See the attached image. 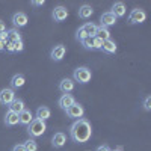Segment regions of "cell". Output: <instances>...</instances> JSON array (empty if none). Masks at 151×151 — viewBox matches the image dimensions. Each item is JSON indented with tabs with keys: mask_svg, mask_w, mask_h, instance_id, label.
I'll return each mask as SVG.
<instances>
[{
	"mask_svg": "<svg viewBox=\"0 0 151 151\" xmlns=\"http://www.w3.org/2000/svg\"><path fill=\"white\" fill-rule=\"evenodd\" d=\"M70 136H71V139L77 144L88 142L92 136V127H91L89 121H86L83 118L77 119L70 127Z\"/></svg>",
	"mask_w": 151,
	"mask_h": 151,
	"instance_id": "6da1fadb",
	"label": "cell"
},
{
	"mask_svg": "<svg viewBox=\"0 0 151 151\" xmlns=\"http://www.w3.org/2000/svg\"><path fill=\"white\" fill-rule=\"evenodd\" d=\"M47 130V125H45V121H41V119H36L33 118L32 122L27 125V133L32 136V137H40L45 133Z\"/></svg>",
	"mask_w": 151,
	"mask_h": 151,
	"instance_id": "7a4b0ae2",
	"label": "cell"
},
{
	"mask_svg": "<svg viewBox=\"0 0 151 151\" xmlns=\"http://www.w3.org/2000/svg\"><path fill=\"white\" fill-rule=\"evenodd\" d=\"M73 77H74V80L76 82H79V83H88L91 80V77H92V73H91V70L89 68H86V67H80V68H77V70H74V74H73Z\"/></svg>",
	"mask_w": 151,
	"mask_h": 151,
	"instance_id": "3957f363",
	"label": "cell"
},
{
	"mask_svg": "<svg viewBox=\"0 0 151 151\" xmlns=\"http://www.w3.org/2000/svg\"><path fill=\"white\" fill-rule=\"evenodd\" d=\"M147 20V14H145V11L141 9V8H134L132 9L130 12V15H129V21L132 24H141Z\"/></svg>",
	"mask_w": 151,
	"mask_h": 151,
	"instance_id": "277c9868",
	"label": "cell"
},
{
	"mask_svg": "<svg viewBox=\"0 0 151 151\" xmlns=\"http://www.w3.org/2000/svg\"><path fill=\"white\" fill-rule=\"evenodd\" d=\"M14 98H15V92H14V89H11V88H5V89L0 91V104L9 106L14 101Z\"/></svg>",
	"mask_w": 151,
	"mask_h": 151,
	"instance_id": "5b68a950",
	"label": "cell"
},
{
	"mask_svg": "<svg viewBox=\"0 0 151 151\" xmlns=\"http://www.w3.org/2000/svg\"><path fill=\"white\" fill-rule=\"evenodd\" d=\"M65 112H67V116H68V118L80 119V118L83 116V113H85V109H83V106H82V104L74 103V104H73V106H70Z\"/></svg>",
	"mask_w": 151,
	"mask_h": 151,
	"instance_id": "8992f818",
	"label": "cell"
},
{
	"mask_svg": "<svg viewBox=\"0 0 151 151\" xmlns=\"http://www.w3.org/2000/svg\"><path fill=\"white\" fill-rule=\"evenodd\" d=\"M65 53H67V47L62 45V44H58L52 48V52H50V58H52L53 60L59 62L65 58Z\"/></svg>",
	"mask_w": 151,
	"mask_h": 151,
	"instance_id": "52a82bcc",
	"label": "cell"
},
{
	"mask_svg": "<svg viewBox=\"0 0 151 151\" xmlns=\"http://www.w3.org/2000/svg\"><path fill=\"white\" fill-rule=\"evenodd\" d=\"M27 15L24 14V12H15L14 15H12V24H14L15 27H24L27 24Z\"/></svg>",
	"mask_w": 151,
	"mask_h": 151,
	"instance_id": "ba28073f",
	"label": "cell"
},
{
	"mask_svg": "<svg viewBox=\"0 0 151 151\" xmlns=\"http://www.w3.org/2000/svg\"><path fill=\"white\" fill-rule=\"evenodd\" d=\"M53 18L55 21H65L68 18V9L65 6H56L53 9Z\"/></svg>",
	"mask_w": 151,
	"mask_h": 151,
	"instance_id": "9c48e42d",
	"label": "cell"
},
{
	"mask_svg": "<svg viewBox=\"0 0 151 151\" xmlns=\"http://www.w3.org/2000/svg\"><path fill=\"white\" fill-rule=\"evenodd\" d=\"M76 103V100H74V97L71 95V94H64L60 98H59V101H58V104H59V107L60 109H64V110H67L70 106H73Z\"/></svg>",
	"mask_w": 151,
	"mask_h": 151,
	"instance_id": "30bf717a",
	"label": "cell"
},
{
	"mask_svg": "<svg viewBox=\"0 0 151 151\" xmlns=\"http://www.w3.org/2000/svg\"><path fill=\"white\" fill-rule=\"evenodd\" d=\"M100 21H101L103 27H109V26H113V24L116 23V17L109 11V12H104V14L100 17Z\"/></svg>",
	"mask_w": 151,
	"mask_h": 151,
	"instance_id": "8fae6325",
	"label": "cell"
},
{
	"mask_svg": "<svg viewBox=\"0 0 151 151\" xmlns=\"http://www.w3.org/2000/svg\"><path fill=\"white\" fill-rule=\"evenodd\" d=\"M65 142H67V136L62 133V132L55 133L53 137H52V145H53L55 148H62V147L65 145Z\"/></svg>",
	"mask_w": 151,
	"mask_h": 151,
	"instance_id": "7c38bea8",
	"label": "cell"
},
{
	"mask_svg": "<svg viewBox=\"0 0 151 151\" xmlns=\"http://www.w3.org/2000/svg\"><path fill=\"white\" fill-rule=\"evenodd\" d=\"M24 83H26V77H24L23 74L12 76V79H11V89H18V88H23Z\"/></svg>",
	"mask_w": 151,
	"mask_h": 151,
	"instance_id": "4fadbf2b",
	"label": "cell"
},
{
	"mask_svg": "<svg viewBox=\"0 0 151 151\" xmlns=\"http://www.w3.org/2000/svg\"><path fill=\"white\" fill-rule=\"evenodd\" d=\"M74 89V82H73V79H64L60 83H59V91L62 92V94H70L71 91Z\"/></svg>",
	"mask_w": 151,
	"mask_h": 151,
	"instance_id": "5bb4252c",
	"label": "cell"
},
{
	"mask_svg": "<svg viewBox=\"0 0 151 151\" xmlns=\"http://www.w3.org/2000/svg\"><path fill=\"white\" fill-rule=\"evenodd\" d=\"M110 12L118 18V17H124L125 12H127V9H125V5L122 2H115V3H113V6H112V11Z\"/></svg>",
	"mask_w": 151,
	"mask_h": 151,
	"instance_id": "9a60e30c",
	"label": "cell"
},
{
	"mask_svg": "<svg viewBox=\"0 0 151 151\" xmlns=\"http://www.w3.org/2000/svg\"><path fill=\"white\" fill-rule=\"evenodd\" d=\"M24 109H26V106H24V101H23L21 98H14V101L9 104V110L18 113V115H20Z\"/></svg>",
	"mask_w": 151,
	"mask_h": 151,
	"instance_id": "2e32d148",
	"label": "cell"
},
{
	"mask_svg": "<svg viewBox=\"0 0 151 151\" xmlns=\"http://www.w3.org/2000/svg\"><path fill=\"white\" fill-rule=\"evenodd\" d=\"M50 116H52V110H50L47 106H41V107L36 109V119L47 121Z\"/></svg>",
	"mask_w": 151,
	"mask_h": 151,
	"instance_id": "e0dca14e",
	"label": "cell"
},
{
	"mask_svg": "<svg viewBox=\"0 0 151 151\" xmlns=\"http://www.w3.org/2000/svg\"><path fill=\"white\" fill-rule=\"evenodd\" d=\"M5 124L8 125V127H14V125H17L18 124V113L8 110L6 115H5Z\"/></svg>",
	"mask_w": 151,
	"mask_h": 151,
	"instance_id": "ac0fdd59",
	"label": "cell"
},
{
	"mask_svg": "<svg viewBox=\"0 0 151 151\" xmlns=\"http://www.w3.org/2000/svg\"><path fill=\"white\" fill-rule=\"evenodd\" d=\"M33 116H32V112L27 110V109H24L20 115H18V124H23V125H29L32 122Z\"/></svg>",
	"mask_w": 151,
	"mask_h": 151,
	"instance_id": "d6986e66",
	"label": "cell"
},
{
	"mask_svg": "<svg viewBox=\"0 0 151 151\" xmlns=\"http://www.w3.org/2000/svg\"><path fill=\"white\" fill-rule=\"evenodd\" d=\"M79 17L80 18H83V20H86V18H89L92 14H94V9H92V6L91 5H82L80 8H79Z\"/></svg>",
	"mask_w": 151,
	"mask_h": 151,
	"instance_id": "ffe728a7",
	"label": "cell"
},
{
	"mask_svg": "<svg viewBox=\"0 0 151 151\" xmlns=\"http://www.w3.org/2000/svg\"><path fill=\"white\" fill-rule=\"evenodd\" d=\"M101 50H103L104 53H109V55H113V53H116V44H115V41H112V40L103 41Z\"/></svg>",
	"mask_w": 151,
	"mask_h": 151,
	"instance_id": "44dd1931",
	"label": "cell"
},
{
	"mask_svg": "<svg viewBox=\"0 0 151 151\" xmlns=\"http://www.w3.org/2000/svg\"><path fill=\"white\" fill-rule=\"evenodd\" d=\"M97 24H94V23H85L83 26H82V29L85 30V33L89 36V38H94L95 35H97Z\"/></svg>",
	"mask_w": 151,
	"mask_h": 151,
	"instance_id": "7402d4cb",
	"label": "cell"
},
{
	"mask_svg": "<svg viewBox=\"0 0 151 151\" xmlns=\"http://www.w3.org/2000/svg\"><path fill=\"white\" fill-rule=\"evenodd\" d=\"M95 36L100 38L101 41H107V40H110V32H109L107 27L98 26V27H97V35H95Z\"/></svg>",
	"mask_w": 151,
	"mask_h": 151,
	"instance_id": "603a6c76",
	"label": "cell"
},
{
	"mask_svg": "<svg viewBox=\"0 0 151 151\" xmlns=\"http://www.w3.org/2000/svg\"><path fill=\"white\" fill-rule=\"evenodd\" d=\"M6 33H8V42H17V41H21V33H20L17 29L6 30Z\"/></svg>",
	"mask_w": 151,
	"mask_h": 151,
	"instance_id": "cb8c5ba5",
	"label": "cell"
},
{
	"mask_svg": "<svg viewBox=\"0 0 151 151\" xmlns=\"http://www.w3.org/2000/svg\"><path fill=\"white\" fill-rule=\"evenodd\" d=\"M23 145H24V148H26V151H38V144H36L35 139H29Z\"/></svg>",
	"mask_w": 151,
	"mask_h": 151,
	"instance_id": "d4e9b609",
	"label": "cell"
},
{
	"mask_svg": "<svg viewBox=\"0 0 151 151\" xmlns=\"http://www.w3.org/2000/svg\"><path fill=\"white\" fill-rule=\"evenodd\" d=\"M82 45L86 48V50H94V45H92V38H85L83 41H80Z\"/></svg>",
	"mask_w": 151,
	"mask_h": 151,
	"instance_id": "484cf974",
	"label": "cell"
},
{
	"mask_svg": "<svg viewBox=\"0 0 151 151\" xmlns=\"http://www.w3.org/2000/svg\"><path fill=\"white\" fill-rule=\"evenodd\" d=\"M92 45H94V50H101V45H103V41L100 38L94 36L92 38Z\"/></svg>",
	"mask_w": 151,
	"mask_h": 151,
	"instance_id": "4316f807",
	"label": "cell"
},
{
	"mask_svg": "<svg viewBox=\"0 0 151 151\" xmlns=\"http://www.w3.org/2000/svg\"><path fill=\"white\" fill-rule=\"evenodd\" d=\"M76 38H77L79 41H83L85 38H89V36H88V35L85 33V30H83L82 27H79V30H77V35H76Z\"/></svg>",
	"mask_w": 151,
	"mask_h": 151,
	"instance_id": "83f0119b",
	"label": "cell"
},
{
	"mask_svg": "<svg viewBox=\"0 0 151 151\" xmlns=\"http://www.w3.org/2000/svg\"><path fill=\"white\" fill-rule=\"evenodd\" d=\"M24 50V44H23V41H17V42H14V53L15 52H23Z\"/></svg>",
	"mask_w": 151,
	"mask_h": 151,
	"instance_id": "f1b7e54d",
	"label": "cell"
},
{
	"mask_svg": "<svg viewBox=\"0 0 151 151\" xmlns=\"http://www.w3.org/2000/svg\"><path fill=\"white\" fill-rule=\"evenodd\" d=\"M144 109H145L147 112L151 110V97H150V95L145 97V100H144Z\"/></svg>",
	"mask_w": 151,
	"mask_h": 151,
	"instance_id": "f546056e",
	"label": "cell"
},
{
	"mask_svg": "<svg viewBox=\"0 0 151 151\" xmlns=\"http://www.w3.org/2000/svg\"><path fill=\"white\" fill-rule=\"evenodd\" d=\"M5 50H8L9 53H14V42H6L5 44Z\"/></svg>",
	"mask_w": 151,
	"mask_h": 151,
	"instance_id": "4dcf8cb0",
	"label": "cell"
},
{
	"mask_svg": "<svg viewBox=\"0 0 151 151\" xmlns=\"http://www.w3.org/2000/svg\"><path fill=\"white\" fill-rule=\"evenodd\" d=\"M12 151H26V148H24V145H23V144H17V145H14Z\"/></svg>",
	"mask_w": 151,
	"mask_h": 151,
	"instance_id": "1f68e13d",
	"label": "cell"
},
{
	"mask_svg": "<svg viewBox=\"0 0 151 151\" xmlns=\"http://www.w3.org/2000/svg\"><path fill=\"white\" fill-rule=\"evenodd\" d=\"M0 41H2V42H8V33H6V30L0 32Z\"/></svg>",
	"mask_w": 151,
	"mask_h": 151,
	"instance_id": "d6a6232c",
	"label": "cell"
},
{
	"mask_svg": "<svg viewBox=\"0 0 151 151\" xmlns=\"http://www.w3.org/2000/svg\"><path fill=\"white\" fill-rule=\"evenodd\" d=\"M95 151H112V150H110L107 145H100V147H98Z\"/></svg>",
	"mask_w": 151,
	"mask_h": 151,
	"instance_id": "836d02e7",
	"label": "cell"
},
{
	"mask_svg": "<svg viewBox=\"0 0 151 151\" xmlns=\"http://www.w3.org/2000/svg\"><path fill=\"white\" fill-rule=\"evenodd\" d=\"M30 3L35 5V6H42V5H44V0H32Z\"/></svg>",
	"mask_w": 151,
	"mask_h": 151,
	"instance_id": "e575fe53",
	"label": "cell"
},
{
	"mask_svg": "<svg viewBox=\"0 0 151 151\" xmlns=\"http://www.w3.org/2000/svg\"><path fill=\"white\" fill-rule=\"evenodd\" d=\"M6 30V26H5V23L0 20V32H5Z\"/></svg>",
	"mask_w": 151,
	"mask_h": 151,
	"instance_id": "d590c367",
	"label": "cell"
},
{
	"mask_svg": "<svg viewBox=\"0 0 151 151\" xmlns=\"http://www.w3.org/2000/svg\"><path fill=\"white\" fill-rule=\"evenodd\" d=\"M5 44H6V42H2V41H0V52H3V50H5Z\"/></svg>",
	"mask_w": 151,
	"mask_h": 151,
	"instance_id": "8d00e7d4",
	"label": "cell"
},
{
	"mask_svg": "<svg viewBox=\"0 0 151 151\" xmlns=\"http://www.w3.org/2000/svg\"><path fill=\"white\" fill-rule=\"evenodd\" d=\"M113 151H121V150H113Z\"/></svg>",
	"mask_w": 151,
	"mask_h": 151,
	"instance_id": "74e56055",
	"label": "cell"
}]
</instances>
